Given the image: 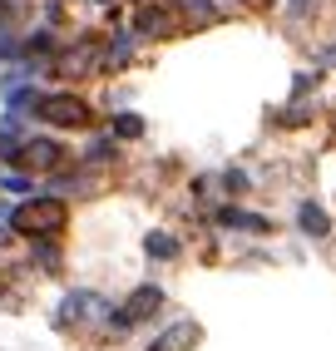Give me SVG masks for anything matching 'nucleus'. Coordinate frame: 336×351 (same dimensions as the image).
Wrapping results in <instances>:
<instances>
[{
  "mask_svg": "<svg viewBox=\"0 0 336 351\" xmlns=\"http://www.w3.org/2000/svg\"><path fill=\"white\" fill-rule=\"evenodd\" d=\"M158 302H163V292H158V287H139V292L124 302V307L114 312V326H134V322H143L149 312H158Z\"/></svg>",
  "mask_w": 336,
  "mask_h": 351,
  "instance_id": "4",
  "label": "nucleus"
},
{
  "mask_svg": "<svg viewBox=\"0 0 336 351\" xmlns=\"http://www.w3.org/2000/svg\"><path fill=\"white\" fill-rule=\"evenodd\" d=\"M149 252H154V257H173V252H178V243L168 238V232H154V238H149Z\"/></svg>",
  "mask_w": 336,
  "mask_h": 351,
  "instance_id": "8",
  "label": "nucleus"
},
{
  "mask_svg": "<svg viewBox=\"0 0 336 351\" xmlns=\"http://www.w3.org/2000/svg\"><path fill=\"white\" fill-rule=\"evenodd\" d=\"M35 114H40V119H50L55 129H84V124L94 119V109H89L80 95H45V99L35 104Z\"/></svg>",
  "mask_w": 336,
  "mask_h": 351,
  "instance_id": "2",
  "label": "nucleus"
},
{
  "mask_svg": "<svg viewBox=\"0 0 336 351\" xmlns=\"http://www.w3.org/2000/svg\"><path fill=\"white\" fill-rule=\"evenodd\" d=\"M119 134H124V138H134V134H143V124L134 119V114H119V124H114Z\"/></svg>",
  "mask_w": 336,
  "mask_h": 351,
  "instance_id": "9",
  "label": "nucleus"
},
{
  "mask_svg": "<svg viewBox=\"0 0 336 351\" xmlns=\"http://www.w3.org/2000/svg\"><path fill=\"white\" fill-rule=\"evenodd\" d=\"M297 223H302V228L311 232V238H326V232H331V218L322 213V203H311V198L302 203V213H297Z\"/></svg>",
  "mask_w": 336,
  "mask_h": 351,
  "instance_id": "7",
  "label": "nucleus"
},
{
  "mask_svg": "<svg viewBox=\"0 0 336 351\" xmlns=\"http://www.w3.org/2000/svg\"><path fill=\"white\" fill-rule=\"evenodd\" d=\"M94 317H104V302L94 292H75V297L60 302V326H80V322H94Z\"/></svg>",
  "mask_w": 336,
  "mask_h": 351,
  "instance_id": "3",
  "label": "nucleus"
},
{
  "mask_svg": "<svg viewBox=\"0 0 336 351\" xmlns=\"http://www.w3.org/2000/svg\"><path fill=\"white\" fill-rule=\"evenodd\" d=\"M193 341H198V326H193V322H178V326H168V332H163L149 351H188Z\"/></svg>",
  "mask_w": 336,
  "mask_h": 351,
  "instance_id": "6",
  "label": "nucleus"
},
{
  "mask_svg": "<svg viewBox=\"0 0 336 351\" xmlns=\"http://www.w3.org/2000/svg\"><path fill=\"white\" fill-rule=\"evenodd\" d=\"M94 5H114V0H94Z\"/></svg>",
  "mask_w": 336,
  "mask_h": 351,
  "instance_id": "10",
  "label": "nucleus"
},
{
  "mask_svg": "<svg viewBox=\"0 0 336 351\" xmlns=\"http://www.w3.org/2000/svg\"><path fill=\"white\" fill-rule=\"evenodd\" d=\"M64 203L60 198H30V203H20L15 213H10V228L15 232H25V238H50V232L64 228Z\"/></svg>",
  "mask_w": 336,
  "mask_h": 351,
  "instance_id": "1",
  "label": "nucleus"
},
{
  "mask_svg": "<svg viewBox=\"0 0 336 351\" xmlns=\"http://www.w3.org/2000/svg\"><path fill=\"white\" fill-rule=\"evenodd\" d=\"M60 158H64V149L55 138H30V144L20 149V163H25V169H55Z\"/></svg>",
  "mask_w": 336,
  "mask_h": 351,
  "instance_id": "5",
  "label": "nucleus"
}]
</instances>
